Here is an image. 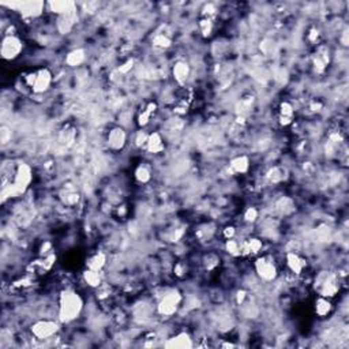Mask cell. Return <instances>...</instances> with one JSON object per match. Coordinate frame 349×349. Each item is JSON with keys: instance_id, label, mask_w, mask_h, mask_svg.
Here are the masks:
<instances>
[{"instance_id": "6da1fadb", "label": "cell", "mask_w": 349, "mask_h": 349, "mask_svg": "<svg viewBox=\"0 0 349 349\" xmlns=\"http://www.w3.org/2000/svg\"><path fill=\"white\" fill-rule=\"evenodd\" d=\"M82 296L74 291V289H65L59 296V310H57V319L61 325L71 324L77 321L83 311Z\"/></svg>"}, {"instance_id": "7a4b0ae2", "label": "cell", "mask_w": 349, "mask_h": 349, "mask_svg": "<svg viewBox=\"0 0 349 349\" xmlns=\"http://www.w3.org/2000/svg\"><path fill=\"white\" fill-rule=\"evenodd\" d=\"M314 287L319 296H324V298L333 299L340 292L338 278L334 273L330 272L318 273V276L315 277Z\"/></svg>"}, {"instance_id": "3957f363", "label": "cell", "mask_w": 349, "mask_h": 349, "mask_svg": "<svg viewBox=\"0 0 349 349\" xmlns=\"http://www.w3.org/2000/svg\"><path fill=\"white\" fill-rule=\"evenodd\" d=\"M181 293L177 289H168L157 303V314L164 318H171L180 308Z\"/></svg>"}, {"instance_id": "277c9868", "label": "cell", "mask_w": 349, "mask_h": 349, "mask_svg": "<svg viewBox=\"0 0 349 349\" xmlns=\"http://www.w3.org/2000/svg\"><path fill=\"white\" fill-rule=\"evenodd\" d=\"M60 321H53V319H40L36 321L35 324L30 326L31 336L36 340L44 341L49 340L52 337H55L57 333L60 332Z\"/></svg>"}, {"instance_id": "5b68a950", "label": "cell", "mask_w": 349, "mask_h": 349, "mask_svg": "<svg viewBox=\"0 0 349 349\" xmlns=\"http://www.w3.org/2000/svg\"><path fill=\"white\" fill-rule=\"evenodd\" d=\"M254 267L257 276L265 282H272L278 276V269H277L276 262L269 255L258 257L254 263Z\"/></svg>"}, {"instance_id": "8992f818", "label": "cell", "mask_w": 349, "mask_h": 349, "mask_svg": "<svg viewBox=\"0 0 349 349\" xmlns=\"http://www.w3.org/2000/svg\"><path fill=\"white\" fill-rule=\"evenodd\" d=\"M23 51V41L17 35H6L2 40V57L5 60H15Z\"/></svg>"}, {"instance_id": "52a82bcc", "label": "cell", "mask_w": 349, "mask_h": 349, "mask_svg": "<svg viewBox=\"0 0 349 349\" xmlns=\"http://www.w3.org/2000/svg\"><path fill=\"white\" fill-rule=\"evenodd\" d=\"M33 180V171L29 164H19L17 171L14 173V180L10 184L13 185L14 190L17 191V194H23Z\"/></svg>"}, {"instance_id": "ba28073f", "label": "cell", "mask_w": 349, "mask_h": 349, "mask_svg": "<svg viewBox=\"0 0 349 349\" xmlns=\"http://www.w3.org/2000/svg\"><path fill=\"white\" fill-rule=\"evenodd\" d=\"M127 141H129V134L120 125L112 127L107 134V146L109 150L115 153L123 150L127 145Z\"/></svg>"}, {"instance_id": "9c48e42d", "label": "cell", "mask_w": 349, "mask_h": 349, "mask_svg": "<svg viewBox=\"0 0 349 349\" xmlns=\"http://www.w3.org/2000/svg\"><path fill=\"white\" fill-rule=\"evenodd\" d=\"M52 82H53V75L51 70L40 69L35 71V82L30 89L35 94H44L51 89Z\"/></svg>"}, {"instance_id": "30bf717a", "label": "cell", "mask_w": 349, "mask_h": 349, "mask_svg": "<svg viewBox=\"0 0 349 349\" xmlns=\"http://www.w3.org/2000/svg\"><path fill=\"white\" fill-rule=\"evenodd\" d=\"M285 263L288 270L295 276H302L303 272L307 269V261L296 251H288L285 255Z\"/></svg>"}, {"instance_id": "8fae6325", "label": "cell", "mask_w": 349, "mask_h": 349, "mask_svg": "<svg viewBox=\"0 0 349 349\" xmlns=\"http://www.w3.org/2000/svg\"><path fill=\"white\" fill-rule=\"evenodd\" d=\"M165 348H193L194 346V342H193V338L188 333L185 332H180L172 336L171 338L164 342Z\"/></svg>"}, {"instance_id": "7c38bea8", "label": "cell", "mask_w": 349, "mask_h": 349, "mask_svg": "<svg viewBox=\"0 0 349 349\" xmlns=\"http://www.w3.org/2000/svg\"><path fill=\"white\" fill-rule=\"evenodd\" d=\"M191 75L190 65L184 60L176 61L172 67V77L179 85H184Z\"/></svg>"}, {"instance_id": "4fadbf2b", "label": "cell", "mask_w": 349, "mask_h": 349, "mask_svg": "<svg viewBox=\"0 0 349 349\" xmlns=\"http://www.w3.org/2000/svg\"><path fill=\"white\" fill-rule=\"evenodd\" d=\"M262 248L263 243L259 237H248L246 240H241L243 257H255V255H259Z\"/></svg>"}, {"instance_id": "5bb4252c", "label": "cell", "mask_w": 349, "mask_h": 349, "mask_svg": "<svg viewBox=\"0 0 349 349\" xmlns=\"http://www.w3.org/2000/svg\"><path fill=\"white\" fill-rule=\"evenodd\" d=\"M149 153L151 154H160L165 150V142L163 135L158 133V131H154V133L149 134V138H147L146 146H145Z\"/></svg>"}, {"instance_id": "9a60e30c", "label": "cell", "mask_w": 349, "mask_h": 349, "mask_svg": "<svg viewBox=\"0 0 349 349\" xmlns=\"http://www.w3.org/2000/svg\"><path fill=\"white\" fill-rule=\"evenodd\" d=\"M229 168L233 173H237V175H244L250 171V158L248 155L240 154L233 157L231 161H229Z\"/></svg>"}, {"instance_id": "2e32d148", "label": "cell", "mask_w": 349, "mask_h": 349, "mask_svg": "<svg viewBox=\"0 0 349 349\" xmlns=\"http://www.w3.org/2000/svg\"><path fill=\"white\" fill-rule=\"evenodd\" d=\"M293 115H295V108L293 105L289 101H282L278 107V121H280L281 125L292 124L293 121Z\"/></svg>"}, {"instance_id": "e0dca14e", "label": "cell", "mask_w": 349, "mask_h": 349, "mask_svg": "<svg viewBox=\"0 0 349 349\" xmlns=\"http://www.w3.org/2000/svg\"><path fill=\"white\" fill-rule=\"evenodd\" d=\"M45 5L41 2H30V3H22L21 14L25 18H37L43 14Z\"/></svg>"}, {"instance_id": "ac0fdd59", "label": "cell", "mask_w": 349, "mask_h": 349, "mask_svg": "<svg viewBox=\"0 0 349 349\" xmlns=\"http://www.w3.org/2000/svg\"><path fill=\"white\" fill-rule=\"evenodd\" d=\"M314 310H315V314L318 315L319 318H326V316H329V315L332 314V311H333L332 299L319 296V298L315 300Z\"/></svg>"}, {"instance_id": "d6986e66", "label": "cell", "mask_w": 349, "mask_h": 349, "mask_svg": "<svg viewBox=\"0 0 349 349\" xmlns=\"http://www.w3.org/2000/svg\"><path fill=\"white\" fill-rule=\"evenodd\" d=\"M107 265V254H104L101 251H97L94 254H91L86 259V267L96 270V272H103V269Z\"/></svg>"}, {"instance_id": "ffe728a7", "label": "cell", "mask_w": 349, "mask_h": 349, "mask_svg": "<svg viewBox=\"0 0 349 349\" xmlns=\"http://www.w3.org/2000/svg\"><path fill=\"white\" fill-rule=\"evenodd\" d=\"M82 278L85 281V284L89 287V288L97 289L99 287L104 284L103 282V274L101 272H96V270H91V269H85L82 273Z\"/></svg>"}, {"instance_id": "44dd1931", "label": "cell", "mask_w": 349, "mask_h": 349, "mask_svg": "<svg viewBox=\"0 0 349 349\" xmlns=\"http://www.w3.org/2000/svg\"><path fill=\"white\" fill-rule=\"evenodd\" d=\"M134 177L139 184H149L153 179V171L151 167L147 164H139L134 171Z\"/></svg>"}, {"instance_id": "7402d4cb", "label": "cell", "mask_w": 349, "mask_h": 349, "mask_svg": "<svg viewBox=\"0 0 349 349\" xmlns=\"http://www.w3.org/2000/svg\"><path fill=\"white\" fill-rule=\"evenodd\" d=\"M85 60H86V51L82 48H77V49L70 51L66 56V65L69 67H78Z\"/></svg>"}, {"instance_id": "603a6c76", "label": "cell", "mask_w": 349, "mask_h": 349, "mask_svg": "<svg viewBox=\"0 0 349 349\" xmlns=\"http://www.w3.org/2000/svg\"><path fill=\"white\" fill-rule=\"evenodd\" d=\"M155 111H157V104L149 103L146 107H145V108L139 112L138 119H137V123H138V125L141 127V129H145V127L150 123L151 117H153V115L155 113Z\"/></svg>"}, {"instance_id": "cb8c5ba5", "label": "cell", "mask_w": 349, "mask_h": 349, "mask_svg": "<svg viewBox=\"0 0 349 349\" xmlns=\"http://www.w3.org/2000/svg\"><path fill=\"white\" fill-rule=\"evenodd\" d=\"M287 169L282 167H272L266 173V180L270 184H280L287 179Z\"/></svg>"}, {"instance_id": "d4e9b609", "label": "cell", "mask_w": 349, "mask_h": 349, "mask_svg": "<svg viewBox=\"0 0 349 349\" xmlns=\"http://www.w3.org/2000/svg\"><path fill=\"white\" fill-rule=\"evenodd\" d=\"M224 250H225V252L229 255V257H233V258H239V257H243V250H241V240H237L236 237H235V239H228V240H225Z\"/></svg>"}, {"instance_id": "484cf974", "label": "cell", "mask_w": 349, "mask_h": 349, "mask_svg": "<svg viewBox=\"0 0 349 349\" xmlns=\"http://www.w3.org/2000/svg\"><path fill=\"white\" fill-rule=\"evenodd\" d=\"M329 65V53L328 52H321L316 53V56L314 57V67L318 73H322L326 66Z\"/></svg>"}, {"instance_id": "4316f807", "label": "cell", "mask_w": 349, "mask_h": 349, "mask_svg": "<svg viewBox=\"0 0 349 349\" xmlns=\"http://www.w3.org/2000/svg\"><path fill=\"white\" fill-rule=\"evenodd\" d=\"M199 29H201L203 37H210L213 29H214V22H213L211 17H203L199 21Z\"/></svg>"}, {"instance_id": "83f0119b", "label": "cell", "mask_w": 349, "mask_h": 349, "mask_svg": "<svg viewBox=\"0 0 349 349\" xmlns=\"http://www.w3.org/2000/svg\"><path fill=\"white\" fill-rule=\"evenodd\" d=\"M153 45L160 49H167L172 45V40L169 39L167 35H163V33H158L153 37Z\"/></svg>"}, {"instance_id": "f1b7e54d", "label": "cell", "mask_w": 349, "mask_h": 349, "mask_svg": "<svg viewBox=\"0 0 349 349\" xmlns=\"http://www.w3.org/2000/svg\"><path fill=\"white\" fill-rule=\"evenodd\" d=\"M258 218L259 210L257 207H247L246 210H244V213H243V220H244V223H247V224H255V223L258 221Z\"/></svg>"}, {"instance_id": "f546056e", "label": "cell", "mask_w": 349, "mask_h": 349, "mask_svg": "<svg viewBox=\"0 0 349 349\" xmlns=\"http://www.w3.org/2000/svg\"><path fill=\"white\" fill-rule=\"evenodd\" d=\"M203 265H205V269L206 270H214V269H217V266L220 265V258L217 257L216 254H213V252H210V254H206L205 255V258H203Z\"/></svg>"}, {"instance_id": "4dcf8cb0", "label": "cell", "mask_w": 349, "mask_h": 349, "mask_svg": "<svg viewBox=\"0 0 349 349\" xmlns=\"http://www.w3.org/2000/svg\"><path fill=\"white\" fill-rule=\"evenodd\" d=\"M147 138H149V133H146L145 130H139L138 133L134 135V143H135V146L137 147H141V149H145V146H146V142H147Z\"/></svg>"}, {"instance_id": "1f68e13d", "label": "cell", "mask_w": 349, "mask_h": 349, "mask_svg": "<svg viewBox=\"0 0 349 349\" xmlns=\"http://www.w3.org/2000/svg\"><path fill=\"white\" fill-rule=\"evenodd\" d=\"M187 272H188V266H187V263H185L184 261H179V262L173 266V273H175V276L179 277V278H183V277L187 274Z\"/></svg>"}, {"instance_id": "d6a6232c", "label": "cell", "mask_w": 349, "mask_h": 349, "mask_svg": "<svg viewBox=\"0 0 349 349\" xmlns=\"http://www.w3.org/2000/svg\"><path fill=\"white\" fill-rule=\"evenodd\" d=\"M237 235V229L233 227V225H227L224 229H223V236H224L225 240L228 239H235Z\"/></svg>"}, {"instance_id": "836d02e7", "label": "cell", "mask_w": 349, "mask_h": 349, "mask_svg": "<svg viewBox=\"0 0 349 349\" xmlns=\"http://www.w3.org/2000/svg\"><path fill=\"white\" fill-rule=\"evenodd\" d=\"M235 298H236L237 304H239V306H243V304H244V300L247 299V292L246 291H243V289H239L236 292V295H235Z\"/></svg>"}, {"instance_id": "e575fe53", "label": "cell", "mask_w": 349, "mask_h": 349, "mask_svg": "<svg viewBox=\"0 0 349 349\" xmlns=\"http://www.w3.org/2000/svg\"><path fill=\"white\" fill-rule=\"evenodd\" d=\"M133 65H134V61L131 60V59H129V60L125 61L124 65H121L120 67H119V70H120V73H123V74L129 73L130 70L133 69Z\"/></svg>"}, {"instance_id": "d590c367", "label": "cell", "mask_w": 349, "mask_h": 349, "mask_svg": "<svg viewBox=\"0 0 349 349\" xmlns=\"http://www.w3.org/2000/svg\"><path fill=\"white\" fill-rule=\"evenodd\" d=\"M319 37V30L316 29V27H314V29H311L310 33H308V40H310L311 43H315L316 40H318Z\"/></svg>"}]
</instances>
